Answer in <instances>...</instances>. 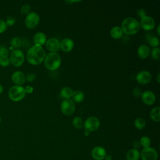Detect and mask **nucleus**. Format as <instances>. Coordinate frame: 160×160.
Instances as JSON below:
<instances>
[{"label": "nucleus", "instance_id": "33", "mask_svg": "<svg viewBox=\"0 0 160 160\" xmlns=\"http://www.w3.org/2000/svg\"><path fill=\"white\" fill-rule=\"evenodd\" d=\"M16 22V19L15 18H14L13 17H8L7 19H6V24L8 26H12Z\"/></svg>", "mask_w": 160, "mask_h": 160}, {"label": "nucleus", "instance_id": "19", "mask_svg": "<svg viewBox=\"0 0 160 160\" xmlns=\"http://www.w3.org/2000/svg\"><path fill=\"white\" fill-rule=\"evenodd\" d=\"M139 152L136 149H131L129 150L126 154L127 160H139Z\"/></svg>", "mask_w": 160, "mask_h": 160}, {"label": "nucleus", "instance_id": "26", "mask_svg": "<svg viewBox=\"0 0 160 160\" xmlns=\"http://www.w3.org/2000/svg\"><path fill=\"white\" fill-rule=\"evenodd\" d=\"M72 124L77 129H81L84 126L83 121H82V118L80 117L74 118V119L72 120Z\"/></svg>", "mask_w": 160, "mask_h": 160}, {"label": "nucleus", "instance_id": "16", "mask_svg": "<svg viewBox=\"0 0 160 160\" xmlns=\"http://www.w3.org/2000/svg\"><path fill=\"white\" fill-rule=\"evenodd\" d=\"M74 42L69 38H64L60 42V48L64 52H69L72 49Z\"/></svg>", "mask_w": 160, "mask_h": 160}, {"label": "nucleus", "instance_id": "11", "mask_svg": "<svg viewBox=\"0 0 160 160\" xmlns=\"http://www.w3.org/2000/svg\"><path fill=\"white\" fill-rule=\"evenodd\" d=\"M46 47L49 51L56 52L60 49V42L56 38H49L46 42Z\"/></svg>", "mask_w": 160, "mask_h": 160}, {"label": "nucleus", "instance_id": "38", "mask_svg": "<svg viewBox=\"0 0 160 160\" xmlns=\"http://www.w3.org/2000/svg\"><path fill=\"white\" fill-rule=\"evenodd\" d=\"M32 88H31V87H27L26 89H25V90H26V92H31L32 91Z\"/></svg>", "mask_w": 160, "mask_h": 160}, {"label": "nucleus", "instance_id": "39", "mask_svg": "<svg viewBox=\"0 0 160 160\" xmlns=\"http://www.w3.org/2000/svg\"><path fill=\"white\" fill-rule=\"evenodd\" d=\"M133 146L134 148H139L140 146V142L138 141H135L133 144Z\"/></svg>", "mask_w": 160, "mask_h": 160}, {"label": "nucleus", "instance_id": "4", "mask_svg": "<svg viewBox=\"0 0 160 160\" xmlns=\"http://www.w3.org/2000/svg\"><path fill=\"white\" fill-rule=\"evenodd\" d=\"M25 88L21 86H12L8 92L9 98L13 101H19L22 100L26 96Z\"/></svg>", "mask_w": 160, "mask_h": 160}, {"label": "nucleus", "instance_id": "31", "mask_svg": "<svg viewBox=\"0 0 160 160\" xmlns=\"http://www.w3.org/2000/svg\"><path fill=\"white\" fill-rule=\"evenodd\" d=\"M10 63V60L8 57L6 58H0V65L2 67L8 66Z\"/></svg>", "mask_w": 160, "mask_h": 160}, {"label": "nucleus", "instance_id": "23", "mask_svg": "<svg viewBox=\"0 0 160 160\" xmlns=\"http://www.w3.org/2000/svg\"><path fill=\"white\" fill-rule=\"evenodd\" d=\"M71 97L72 98V99L74 102H81L84 99V94L82 91L77 90V91H73Z\"/></svg>", "mask_w": 160, "mask_h": 160}, {"label": "nucleus", "instance_id": "13", "mask_svg": "<svg viewBox=\"0 0 160 160\" xmlns=\"http://www.w3.org/2000/svg\"><path fill=\"white\" fill-rule=\"evenodd\" d=\"M141 99L147 105H152L156 101V96L151 91H145L141 94Z\"/></svg>", "mask_w": 160, "mask_h": 160}, {"label": "nucleus", "instance_id": "1", "mask_svg": "<svg viewBox=\"0 0 160 160\" xmlns=\"http://www.w3.org/2000/svg\"><path fill=\"white\" fill-rule=\"evenodd\" d=\"M46 56V52L41 46H32L28 51L26 58L28 61L32 65H38L42 62Z\"/></svg>", "mask_w": 160, "mask_h": 160}, {"label": "nucleus", "instance_id": "6", "mask_svg": "<svg viewBox=\"0 0 160 160\" xmlns=\"http://www.w3.org/2000/svg\"><path fill=\"white\" fill-rule=\"evenodd\" d=\"M75 109V104L74 101L70 99H64L61 104V109L65 115H72L74 112Z\"/></svg>", "mask_w": 160, "mask_h": 160}, {"label": "nucleus", "instance_id": "29", "mask_svg": "<svg viewBox=\"0 0 160 160\" xmlns=\"http://www.w3.org/2000/svg\"><path fill=\"white\" fill-rule=\"evenodd\" d=\"M159 48L156 47L154 48L151 52V57L152 59L155 60H159Z\"/></svg>", "mask_w": 160, "mask_h": 160}, {"label": "nucleus", "instance_id": "3", "mask_svg": "<svg viewBox=\"0 0 160 160\" xmlns=\"http://www.w3.org/2000/svg\"><path fill=\"white\" fill-rule=\"evenodd\" d=\"M44 65L49 70H56L61 64V58L57 52H49L44 59Z\"/></svg>", "mask_w": 160, "mask_h": 160}, {"label": "nucleus", "instance_id": "35", "mask_svg": "<svg viewBox=\"0 0 160 160\" xmlns=\"http://www.w3.org/2000/svg\"><path fill=\"white\" fill-rule=\"evenodd\" d=\"M36 78V75L33 73H29L28 74H27L26 79L28 81V82H32Z\"/></svg>", "mask_w": 160, "mask_h": 160}, {"label": "nucleus", "instance_id": "7", "mask_svg": "<svg viewBox=\"0 0 160 160\" xmlns=\"http://www.w3.org/2000/svg\"><path fill=\"white\" fill-rule=\"evenodd\" d=\"M40 21L39 15L35 12H29L25 18V25L29 29L34 28L37 26Z\"/></svg>", "mask_w": 160, "mask_h": 160}, {"label": "nucleus", "instance_id": "45", "mask_svg": "<svg viewBox=\"0 0 160 160\" xmlns=\"http://www.w3.org/2000/svg\"><path fill=\"white\" fill-rule=\"evenodd\" d=\"M0 123H1V117H0Z\"/></svg>", "mask_w": 160, "mask_h": 160}, {"label": "nucleus", "instance_id": "43", "mask_svg": "<svg viewBox=\"0 0 160 160\" xmlns=\"http://www.w3.org/2000/svg\"><path fill=\"white\" fill-rule=\"evenodd\" d=\"M159 76H160L159 74H158V78H157V81H158V83L159 82Z\"/></svg>", "mask_w": 160, "mask_h": 160}, {"label": "nucleus", "instance_id": "15", "mask_svg": "<svg viewBox=\"0 0 160 160\" xmlns=\"http://www.w3.org/2000/svg\"><path fill=\"white\" fill-rule=\"evenodd\" d=\"M12 82L17 86L22 85L25 82L26 78L23 72L21 71H15L11 76Z\"/></svg>", "mask_w": 160, "mask_h": 160}, {"label": "nucleus", "instance_id": "17", "mask_svg": "<svg viewBox=\"0 0 160 160\" xmlns=\"http://www.w3.org/2000/svg\"><path fill=\"white\" fill-rule=\"evenodd\" d=\"M34 42L35 45L41 46L46 42V36L44 32H39L34 34L33 37Z\"/></svg>", "mask_w": 160, "mask_h": 160}, {"label": "nucleus", "instance_id": "34", "mask_svg": "<svg viewBox=\"0 0 160 160\" xmlns=\"http://www.w3.org/2000/svg\"><path fill=\"white\" fill-rule=\"evenodd\" d=\"M7 25L6 22L2 19H0V33L4 32L7 29Z\"/></svg>", "mask_w": 160, "mask_h": 160}, {"label": "nucleus", "instance_id": "30", "mask_svg": "<svg viewBox=\"0 0 160 160\" xmlns=\"http://www.w3.org/2000/svg\"><path fill=\"white\" fill-rule=\"evenodd\" d=\"M9 51L4 46L0 47V58H6L8 57Z\"/></svg>", "mask_w": 160, "mask_h": 160}, {"label": "nucleus", "instance_id": "32", "mask_svg": "<svg viewBox=\"0 0 160 160\" xmlns=\"http://www.w3.org/2000/svg\"><path fill=\"white\" fill-rule=\"evenodd\" d=\"M30 6L29 4H24L21 7V12L22 14H28L30 11Z\"/></svg>", "mask_w": 160, "mask_h": 160}, {"label": "nucleus", "instance_id": "42", "mask_svg": "<svg viewBox=\"0 0 160 160\" xmlns=\"http://www.w3.org/2000/svg\"><path fill=\"white\" fill-rule=\"evenodd\" d=\"M157 32H158V35H159V34H160V32H159V25H158V26Z\"/></svg>", "mask_w": 160, "mask_h": 160}, {"label": "nucleus", "instance_id": "2", "mask_svg": "<svg viewBox=\"0 0 160 160\" xmlns=\"http://www.w3.org/2000/svg\"><path fill=\"white\" fill-rule=\"evenodd\" d=\"M140 24L138 20L132 17L125 18L121 24V29L126 34L132 35L137 33L140 30Z\"/></svg>", "mask_w": 160, "mask_h": 160}, {"label": "nucleus", "instance_id": "12", "mask_svg": "<svg viewBox=\"0 0 160 160\" xmlns=\"http://www.w3.org/2000/svg\"><path fill=\"white\" fill-rule=\"evenodd\" d=\"M136 81L141 84L149 83L151 80V74L148 71H141L136 75Z\"/></svg>", "mask_w": 160, "mask_h": 160}, {"label": "nucleus", "instance_id": "41", "mask_svg": "<svg viewBox=\"0 0 160 160\" xmlns=\"http://www.w3.org/2000/svg\"><path fill=\"white\" fill-rule=\"evenodd\" d=\"M3 92V87L1 84H0V94H1Z\"/></svg>", "mask_w": 160, "mask_h": 160}, {"label": "nucleus", "instance_id": "36", "mask_svg": "<svg viewBox=\"0 0 160 160\" xmlns=\"http://www.w3.org/2000/svg\"><path fill=\"white\" fill-rule=\"evenodd\" d=\"M133 94L136 96V97H139L141 95V89L139 88H135L134 89H133Z\"/></svg>", "mask_w": 160, "mask_h": 160}, {"label": "nucleus", "instance_id": "21", "mask_svg": "<svg viewBox=\"0 0 160 160\" xmlns=\"http://www.w3.org/2000/svg\"><path fill=\"white\" fill-rule=\"evenodd\" d=\"M146 39L148 43L150 44V46L154 48L158 47V46H159V40L155 36L151 35L150 34H148L146 35Z\"/></svg>", "mask_w": 160, "mask_h": 160}, {"label": "nucleus", "instance_id": "8", "mask_svg": "<svg viewBox=\"0 0 160 160\" xmlns=\"http://www.w3.org/2000/svg\"><path fill=\"white\" fill-rule=\"evenodd\" d=\"M99 125H100L99 120L94 116H91V117H89L86 120L84 126L86 131L88 132H92L97 130Z\"/></svg>", "mask_w": 160, "mask_h": 160}, {"label": "nucleus", "instance_id": "22", "mask_svg": "<svg viewBox=\"0 0 160 160\" xmlns=\"http://www.w3.org/2000/svg\"><path fill=\"white\" fill-rule=\"evenodd\" d=\"M72 90L69 87H64L60 91V96L64 99H69L72 94Z\"/></svg>", "mask_w": 160, "mask_h": 160}, {"label": "nucleus", "instance_id": "25", "mask_svg": "<svg viewBox=\"0 0 160 160\" xmlns=\"http://www.w3.org/2000/svg\"><path fill=\"white\" fill-rule=\"evenodd\" d=\"M134 124L138 129H142L146 125V121L142 118H138L134 120Z\"/></svg>", "mask_w": 160, "mask_h": 160}, {"label": "nucleus", "instance_id": "20", "mask_svg": "<svg viewBox=\"0 0 160 160\" xmlns=\"http://www.w3.org/2000/svg\"><path fill=\"white\" fill-rule=\"evenodd\" d=\"M123 31L120 26H114L113 27L110 31V34L111 37L114 39H119L122 37Z\"/></svg>", "mask_w": 160, "mask_h": 160}, {"label": "nucleus", "instance_id": "24", "mask_svg": "<svg viewBox=\"0 0 160 160\" xmlns=\"http://www.w3.org/2000/svg\"><path fill=\"white\" fill-rule=\"evenodd\" d=\"M151 118L156 122H159L160 121V108L159 107H156L152 109L150 112Z\"/></svg>", "mask_w": 160, "mask_h": 160}, {"label": "nucleus", "instance_id": "18", "mask_svg": "<svg viewBox=\"0 0 160 160\" xmlns=\"http://www.w3.org/2000/svg\"><path fill=\"white\" fill-rule=\"evenodd\" d=\"M150 54L149 48L146 44H141L138 47V55L141 59H145L149 56Z\"/></svg>", "mask_w": 160, "mask_h": 160}, {"label": "nucleus", "instance_id": "27", "mask_svg": "<svg viewBox=\"0 0 160 160\" xmlns=\"http://www.w3.org/2000/svg\"><path fill=\"white\" fill-rule=\"evenodd\" d=\"M11 45L13 48L18 49L22 45V41L19 38L14 37L11 40Z\"/></svg>", "mask_w": 160, "mask_h": 160}, {"label": "nucleus", "instance_id": "14", "mask_svg": "<svg viewBox=\"0 0 160 160\" xmlns=\"http://www.w3.org/2000/svg\"><path fill=\"white\" fill-rule=\"evenodd\" d=\"M106 156V150L101 146H96L92 151V156L96 160H102Z\"/></svg>", "mask_w": 160, "mask_h": 160}, {"label": "nucleus", "instance_id": "5", "mask_svg": "<svg viewBox=\"0 0 160 160\" xmlns=\"http://www.w3.org/2000/svg\"><path fill=\"white\" fill-rule=\"evenodd\" d=\"M10 62L15 67L21 66L24 61V55L23 52L18 49H14L11 51L10 58Z\"/></svg>", "mask_w": 160, "mask_h": 160}, {"label": "nucleus", "instance_id": "28", "mask_svg": "<svg viewBox=\"0 0 160 160\" xmlns=\"http://www.w3.org/2000/svg\"><path fill=\"white\" fill-rule=\"evenodd\" d=\"M140 144L142 145L144 148H149L151 144V139L148 136H142L140 139Z\"/></svg>", "mask_w": 160, "mask_h": 160}, {"label": "nucleus", "instance_id": "37", "mask_svg": "<svg viewBox=\"0 0 160 160\" xmlns=\"http://www.w3.org/2000/svg\"><path fill=\"white\" fill-rule=\"evenodd\" d=\"M138 16L139 17V18H142V17H144V16H146V11H145V10L144 9H139L138 11Z\"/></svg>", "mask_w": 160, "mask_h": 160}, {"label": "nucleus", "instance_id": "40", "mask_svg": "<svg viewBox=\"0 0 160 160\" xmlns=\"http://www.w3.org/2000/svg\"><path fill=\"white\" fill-rule=\"evenodd\" d=\"M105 159L106 160H111V156H106Z\"/></svg>", "mask_w": 160, "mask_h": 160}, {"label": "nucleus", "instance_id": "44", "mask_svg": "<svg viewBox=\"0 0 160 160\" xmlns=\"http://www.w3.org/2000/svg\"><path fill=\"white\" fill-rule=\"evenodd\" d=\"M89 132H88V131H86L84 132V134H85L86 136H88V135L89 134Z\"/></svg>", "mask_w": 160, "mask_h": 160}, {"label": "nucleus", "instance_id": "10", "mask_svg": "<svg viewBox=\"0 0 160 160\" xmlns=\"http://www.w3.org/2000/svg\"><path fill=\"white\" fill-rule=\"evenodd\" d=\"M139 24L140 26H141L144 30L149 31L154 28L155 21L152 17L146 15L145 16L141 18Z\"/></svg>", "mask_w": 160, "mask_h": 160}, {"label": "nucleus", "instance_id": "9", "mask_svg": "<svg viewBox=\"0 0 160 160\" xmlns=\"http://www.w3.org/2000/svg\"><path fill=\"white\" fill-rule=\"evenodd\" d=\"M141 157L142 160H157L158 153L154 149L149 147L141 151Z\"/></svg>", "mask_w": 160, "mask_h": 160}]
</instances>
